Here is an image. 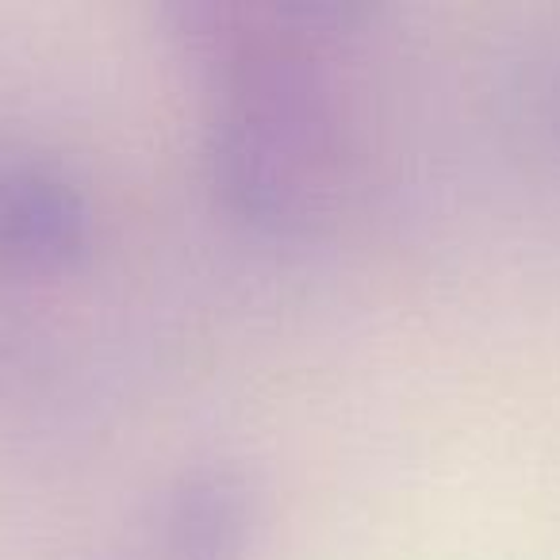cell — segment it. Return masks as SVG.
<instances>
[{"label":"cell","mask_w":560,"mask_h":560,"mask_svg":"<svg viewBox=\"0 0 560 560\" xmlns=\"http://www.w3.org/2000/svg\"><path fill=\"white\" fill-rule=\"evenodd\" d=\"M257 511V483L238 460H192L165 488L162 545L173 560H238Z\"/></svg>","instance_id":"1"},{"label":"cell","mask_w":560,"mask_h":560,"mask_svg":"<svg viewBox=\"0 0 560 560\" xmlns=\"http://www.w3.org/2000/svg\"><path fill=\"white\" fill-rule=\"evenodd\" d=\"M89 200L62 170L43 162H0V254L66 257L89 238Z\"/></svg>","instance_id":"2"}]
</instances>
